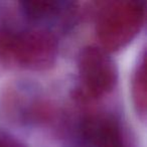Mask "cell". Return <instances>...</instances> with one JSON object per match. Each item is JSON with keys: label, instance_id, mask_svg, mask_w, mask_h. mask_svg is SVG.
<instances>
[{"label": "cell", "instance_id": "6da1fadb", "mask_svg": "<svg viewBox=\"0 0 147 147\" xmlns=\"http://www.w3.org/2000/svg\"><path fill=\"white\" fill-rule=\"evenodd\" d=\"M32 69L49 67L57 55V41L47 30H27L20 34H2L0 51Z\"/></svg>", "mask_w": 147, "mask_h": 147}, {"label": "cell", "instance_id": "7a4b0ae2", "mask_svg": "<svg viewBox=\"0 0 147 147\" xmlns=\"http://www.w3.org/2000/svg\"><path fill=\"white\" fill-rule=\"evenodd\" d=\"M143 4L140 1H118L105 9L98 32L106 47L118 49L133 38L142 22Z\"/></svg>", "mask_w": 147, "mask_h": 147}, {"label": "cell", "instance_id": "3957f363", "mask_svg": "<svg viewBox=\"0 0 147 147\" xmlns=\"http://www.w3.org/2000/svg\"><path fill=\"white\" fill-rule=\"evenodd\" d=\"M79 71L84 86L94 96L110 92L117 83L114 61L97 47L83 49L79 57Z\"/></svg>", "mask_w": 147, "mask_h": 147}, {"label": "cell", "instance_id": "277c9868", "mask_svg": "<svg viewBox=\"0 0 147 147\" xmlns=\"http://www.w3.org/2000/svg\"><path fill=\"white\" fill-rule=\"evenodd\" d=\"M80 138L84 147H122L120 127L110 116L86 118L80 126Z\"/></svg>", "mask_w": 147, "mask_h": 147}, {"label": "cell", "instance_id": "5b68a950", "mask_svg": "<svg viewBox=\"0 0 147 147\" xmlns=\"http://www.w3.org/2000/svg\"><path fill=\"white\" fill-rule=\"evenodd\" d=\"M22 9L28 19L36 22L53 23L61 19L65 13L73 8L69 1H23Z\"/></svg>", "mask_w": 147, "mask_h": 147}, {"label": "cell", "instance_id": "8992f818", "mask_svg": "<svg viewBox=\"0 0 147 147\" xmlns=\"http://www.w3.org/2000/svg\"><path fill=\"white\" fill-rule=\"evenodd\" d=\"M134 88H133V94L134 99L136 100V106L139 107V111L144 114L145 112V104H146V86H145V67L144 65L139 67L137 73V77L135 79Z\"/></svg>", "mask_w": 147, "mask_h": 147}, {"label": "cell", "instance_id": "52a82bcc", "mask_svg": "<svg viewBox=\"0 0 147 147\" xmlns=\"http://www.w3.org/2000/svg\"><path fill=\"white\" fill-rule=\"evenodd\" d=\"M0 147H24L23 145L17 143L16 141L9 138L0 139Z\"/></svg>", "mask_w": 147, "mask_h": 147}]
</instances>
